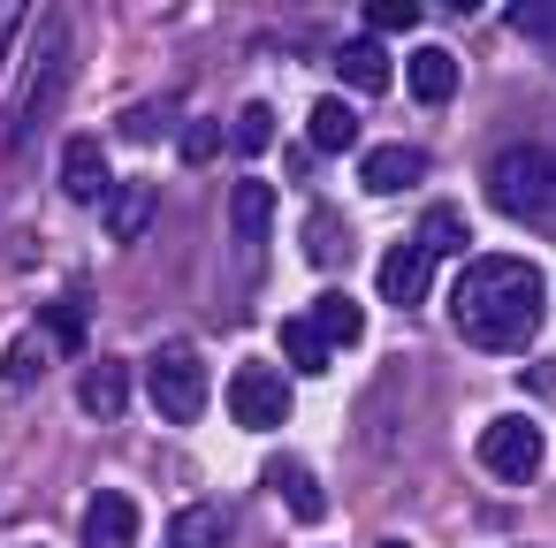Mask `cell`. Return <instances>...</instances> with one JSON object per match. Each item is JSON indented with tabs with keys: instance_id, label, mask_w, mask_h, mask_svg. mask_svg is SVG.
<instances>
[{
	"instance_id": "6da1fadb",
	"label": "cell",
	"mask_w": 556,
	"mask_h": 548,
	"mask_svg": "<svg viewBox=\"0 0 556 548\" xmlns=\"http://www.w3.org/2000/svg\"><path fill=\"white\" fill-rule=\"evenodd\" d=\"M541 313H548L541 267L533 259H510V252L472 259L457 275V290H450V320H457V335L472 351H518V343H533Z\"/></svg>"
},
{
	"instance_id": "7a4b0ae2",
	"label": "cell",
	"mask_w": 556,
	"mask_h": 548,
	"mask_svg": "<svg viewBox=\"0 0 556 548\" xmlns=\"http://www.w3.org/2000/svg\"><path fill=\"white\" fill-rule=\"evenodd\" d=\"M488 206L510 221H548L556 214V153L541 145H503L488 161Z\"/></svg>"
},
{
	"instance_id": "3957f363",
	"label": "cell",
	"mask_w": 556,
	"mask_h": 548,
	"mask_svg": "<svg viewBox=\"0 0 556 548\" xmlns=\"http://www.w3.org/2000/svg\"><path fill=\"white\" fill-rule=\"evenodd\" d=\"M62 77H70V16H39V47H31V62H24V85L9 92V138H16V145L47 123Z\"/></svg>"
},
{
	"instance_id": "277c9868",
	"label": "cell",
	"mask_w": 556,
	"mask_h": 548,
	"mask_svg": "<svg viewBox=\"0 0 556 548\" xmlns=\"http://www.w3.org/2000/svg\"><path fill=\"white\" fill-rule=\"evenodd\" d=\"M146 388H153V411H161V419H199V411H206V366H199V351H191V343L153 351Z\"/></svg>"
},
{
	"instance_id": "5b68a950",
	"label": "cell",
	"mask_w": 556,
	"mask_h": 548,
	"mask_svg": "<svg viewBox=\"0 0 556 548\" xmlns=\"http://www.w3.org/2000/svg\"><path fill=\"white\" fill-rule=\"evenodd\" d=\"M229 419L252 426V434H275V426L290 419V381H282L275 366H237V381H229Z\"/></svg>"
},
{
	"instance_id": "8992f818",
	"label": "cell",
	"mask_w": 556,
	"mask_h": 548,
	"mask_svg": "<svg viewBox=\"0 0 556 548\" xmlns=\"http://www.w3.org/2000/svg\"><path fill=\"white\" fill-rule=\"evenodd\" d=\"M480 464L495 480H533L541 472V426L533 419H488L480 426Z\"/></svg>"
},
{
	"instance_id": "52a82bcc",
	"label": "cell",
	"mask_w": 556,
	"mask_h": 548,
	"mask_svg": "<svg viewBox=\"0 0 556 548\" xmlns=\"http://www.w3.org/2000/svg\"><path fill=\"white\" fill-rule=\"evenodd\" d=\"M62 191H70L77 206H92V199H108V191H115L100 138H70V145H62Z\"/></svg>"
},
{
	"instance_id": "ba28073f",
	"label": "cell",
	"mask_w": 556,
	"mask_h": 548,
	"mask_svg": "<svg viewBox=\"0 0 556 548\" xmlns=\"http://www.w3.org/2000/svg\"><path fill=\"white\" fill-rule=\"evenodd\" d=\"M419 176H427V153H419V145H374L366 168H358V183H366L374 199H396V191H412Z\"/></svg>"
},
{
	"instance_id": "9c48e42d",
	"label": "cell",
	"mask_w": 556,
	"mask_h": 548,
	"mask_svg": "<svg viewBox=\"0 0 556 548\" xmlns=\"http://www.w3.org/2000/svg\"><path fill=\"white\" fill-rule=\"evenodd\" d=\"M130 540H138V502L115 495V487H100L85 502V548H130Z\"/></svg>"
},
{
	"instance_id": "30bf717a",
	"label": "cell",
	"mask_w": 556,
	"mask_h": 548,
	"mask_svg": "<svg viewBox=\"0 0 556 548\" xmlns=\"http://www.w3.org/2000/svg\"><path fill=\"white\" fill-rule=\"evenodd\" d=\"M77 404H85V419H123V404H130V366H123V358H92L85 381H77Z\"/></svg>"
},
{
	"instance_id": "8fae6325",
	"label": "cell",
	"mask_w": 556,
	"mask_h": 548,
	"mask_svg": "<svg viewBox=\"0 0 556 548\" xmlns=\"http://www.w3.org/2000/svg\"><path fill=\"white\" fill-rule=\"evenodd\" d=\"M229 229H237V244H267V237H275V191H267L260 176H244V183L229 191Z\"/></svg>"
},
{
	"instance_id": "7c38bea8",
	"label": "cell",
	"mask_w": 556,
	"mask_h": 548,
	"mask_svg": "<svg viewBox=\"0 0 556 548\" xmlns=\"http://www.w3.org/2000/svg\"><path fill=\"white\" fill-rule=\"evenodd\" d=\"M374 282H381V297H389V305H419V297H427V259H419V244H396V252H381Z\"/></svg>"
},
{
	"instance_id": "4fadbf2b",
	"label": "cell",
	"mask_w": 556,
	"mask_h": 548,
	"mask_svg": "<svg viewBox=\"0 0 556 548\" xmlns=\"http://www.w3.org/2000/svg\"><path fill=\"white\" fill-rule=\"evenodd\" d=\"M100 206H108V237H115V244H138L146 221H153V183H115Z\"/></svg>"
},
{
	"instance_id": "5bb4252c",
	"label": "cell",
	"mask_w": 556,
	"mask_h": 548,
	"mask_svg": "<svg viewBox=\"0 0 556 548\" xmlns=\"http://www.w3.org/2000/svg\"><path fill=\"white\" fill-rule=\"evenodd\" d=\"M404 85H412V100H419V107H442V100H457V54H412Z\"/></svg>"
},
{
	"instance_id": "9a60e30c",
	"label": "cell",
	"mask_w": 556,
	"mask_h": 548,
	"mask_svg": "<svg viewBox=\"0 0 556 548\" xmlns=\"http://www.w3.org/2000/svg\"><path fill=\"white\" fill-rule=\"evenodd\" d=\"M305 328H313V335H320V343L336 351V343H358V335H366V313H358V297L328 290V297L313 305V320H305Z\"/></svg>"
},
{
	"instance_id": "2e32d148",
	"label": "cell",
	"mask_w": 556,
	"mask_h": 548,
	"mask_svg": "<svg viewBox=\"0 0 556 548\" xmlns=\"http://www.w3.org/2000/svg\"><path fill=\"white\" fill-rule=\"evenodd\" d=\"M336 77H343L351 92H381V85H389V54H381L374 39H351V47H336Z\"/></svg>"
},
{
	"instance_id": "e0dca14e",
	"label": "cell",
	"mask_w": 556,
	"mask_h": 548,
	"mask_svg": "<svg viewBox=\"0 0 556 548\" xmlns=\"http://www.w3.org/2000/svg\"><path fill=\"white\" fill-rule=\"evenodd\" d=\"M305 138H313L320 153H351V145H358V115H351L343 100H320V107L305 115Z\"/></svg>"
},
{
	"instance_id": "ac0fdd59",
	"label": "cell",
	"mask_w": 556,
	"mask_h": 548,
	"mask_svg": "<svg viewBox=\"0 0 556 548\" xmlns=\"http://www.w3.org/2000/svg\"><path fill=\"white\" fill-rule=\"evenodd\" d=\"M465 237H472V229H465V214H457V206H434V214L419 221V259L434 267V259H450V252H465Z\"/></svg>"
},
{
	"instance_id": "d6986e66",
	"label": "cell",
	"mask_w": 556,
	"mask_h": 548,
	"mask_svg": "<svg viewBox=\"0 0 556 548\" xmlns=\"http://www.w3.org/2000/svg\"><path fill=\"white\" fill-rule=\"evenodd\" d=\"M39 343H47V351H62V358H77V351H85V297H62V305H47V328H39Z\"/></svg>"
},
{
	"instance_id": "ffe728a7",
	"label": "cell",
	"mask_w": 556,
	"mask_h": 548,
	"mask_svg": "<svg viewBox=\"0 0 556 548\" xmlns=\"http://www.w3.org/2000/svg\"><path fill=\"white\" fill-rule=\"evenodd\" d=\"M222 533H229V510H222V502H191V510L176 518V540H168V548H214Z\"/></svg>"
},
{
	"instance_id": "44dd1931",
	"label": "cell",
	"mask_w": 556,
	"mask_h": 548,
	"mask_svg": "<svg viewBox=\"0 0 556 548\" xmlns=\"http://www.w3.org/2000/svg\"><path fill=\"white\" fill-rule=\"evenodd\" d=\"M282 358H290V373H328V358H336V351H328L305 320H282Z\"/></svg>"
},
{
	"instance_id": "7402d4cb",
	"label": "cell",
	"mask_w": 556,
	"mask_h": 548,
	"mask_svg": "<svg viewBox=\"0 0 556 548\" xmlns=\"http://www.w3.org/2000/svg\"><path fill=\"white\" fill-rule=\"evenodd\" d=\"M275 480H282V502H290V518H305V525H313V518L328 510V495H320V480H313L305 464H282Z\"/></svg>"
},
{
	"instance_id": "603a6c76",
	"label": "cell",
	"mask_w": 556,
	"mask_h": 548,
	"mask_svg": "<svg viewBox=\"0 0 556 548\" xmlns=\"http://www.w3.org/2000/svg\"><path fill=\"white\" fill-rule=\"evenodd\" d=\"M222 145H237V153H267V145H275V107H244V115L222 130Z\"/></svg>"
},
{
	"instance_id": "cb8c5ba5",
	"label": "cell",
	"mask_w": 556,
	"mask_h": 548,
	"mask_svg": "<svg viewBox=\"0 0 556 548\" xmlns=\"http://www.w3.org/2000/svg\"><path fill=\"white\" fill-rule=\"evenodd\" d=\"M419 24V0H366V39L381 47L389 31H412Z\"/></svg>"
},
{
	"instance_id": "d4e9b609",
	"label": "cell",
	"mask_w": 556,
	"mask_h": 548,
	"mask_svg": "<svg viewBox=\"0 0 556 548\" xmlns=\"http://www.w3.org/2000/svg\"><path fill=\"white\" fill-rule=\"evenodd\" d=\"M39 366H47V343H39V335H24V343L9 351V366H0V396H16L24 381H39Z\"/></svg>"
},
{
	"instance_id": "484cf974",
	"label": "cell",
	"mask_w": 556,
	"mask_h": 548,
	"mask_svg": "<svg viewBox=\"0 0 556 548\" xmlns=\"http://www.w3.org/2000/svg\"><path fill=\"white\" fill-rule=\"evenodd\" d=\"M214 153H222V130H214V123H191V130H184V161H191V168H206Z\"/></svg>"
},
{
	"instance_id": "4316f807",
	"label": "cell",
	"mask_w": 556,
	"mask_h": 548,
	"mask_svg": "<svg viewBox=\"0 0 556 548\" xmlns=\"http://www.w3.org/2000/svg\"><path fill=\"white\" fill-rule=\"evenodd\" d=\"M328 252H343V229L320 214V221H313V259H328Z\"/></svg>"
},
{
	"instance_id": "83f0119b",
	"label": "cell",
	"mask_w": 556,
	"mask_h": 548,
	"mask_svg": "<svg viewBox=\"0 0 556 548\" xmlns=\"http://www.w3.org/2000/svg\"><path fill=\"white\" fill-rule=\"evenodd\" d=\"M381 548H412V540H381Z\"/></svg>"
}]
</instances>
